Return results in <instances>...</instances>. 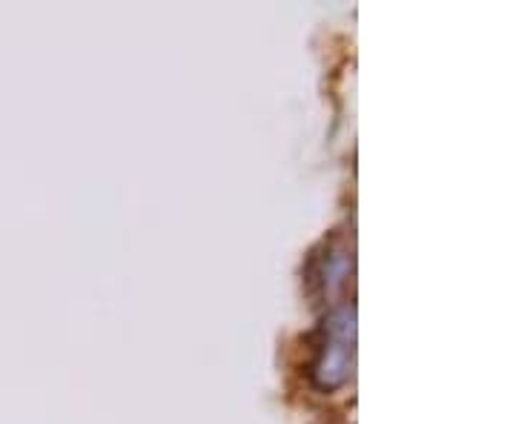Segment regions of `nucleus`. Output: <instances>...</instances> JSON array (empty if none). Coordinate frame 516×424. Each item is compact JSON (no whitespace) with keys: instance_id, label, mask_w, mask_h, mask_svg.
Segmentation results:
<instances>
[]
</instances>
